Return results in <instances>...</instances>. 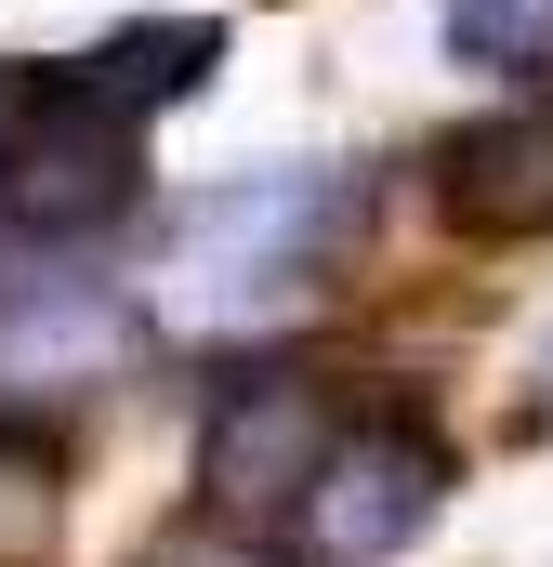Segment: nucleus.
Masks as SVG:
<instances>
[{
	"label": "nucleus",
	"instance_id": "nucleus-1",
	"mask_svg": "<svg viewBox=\"0 0 553 567\" xmlns=\"http://www.w3.org/2000/svg\"><path fill=\"white\" fill-rule=\"evenodd\" d=\"M225 66L211 13H145L93 53H0V251L80 265L145 212V133Z\"/></svg>",
	"mask_w": 553,
	"mask_h": 567
},
{
	"label": "nucleus",
	"instance_id": "nucleus-2",
	"mask_svg": "<svg viewBox=\"0 0 553 567\" xmlns=\"http://www.w3.org/2000/svg\"><path fill=\"white\" fill-rule=\"evenodd\" d=\"M369 212H383V172H369V158H303V172H251V185L198 198V212H185L198 303L276 317V303L330 290V265L369 238Z\"/></svg>",
	"mask_w": 553,
	"mask_h": 567
},
{
	"label": "nucleus",
	"instance_id": "nucleus-3",
	"mask_svg": "<svg viewBox=\"0 0 553 567\" xmlns=\"http://www.w3.org/2000/svg\"><path fill=\"white\" fill-rule=\"evenodd\" d=\"M448 435L421 423V410H356V423L330 435V462L303 475V502L276 515L290 528V567H396L448 515Z\"/></svg>",
	"mask_w": 553,
	"mask_h": 567
},
{
	"label": "nucleus",
	"instance_id": "nucleus-4",
	"mask_svg": "<svg viewBox=\"0 0 553 567\" xmlns=\"http://www.w3.org/2000/svg\"><path fill=\"white\" fill-rule=\"evenodd\" d=\"M343 423H356V410H343L330 370H303V357H251V370H225L211 410H198V515L276 528V515L303 502V475L330 462V435H343Z\"/></svg>",
	"mask_w": 553,
	"mask_h": 567
},
{
	"label": "nucleus",
	"instance_id": "nucleus-5",
	"mask_svg": "<svg viewBox=\"0 0 553 567\" xmlns=\"http://www.w3.org/2000/svg\"><path fill=\"white\" fill-rule=\"evenodd\" d=\"M421 198L461 238H488V251L553 238V80H514L501 106H474L461 133H435L421 145Z\"/></svg>",
	"mask_w": 553,
	"mask_h": 567
},
{
	"label": "nucleus",
	"instance_id": "nucleus-6",
	"mask_svg": "<svg viewBox=\"0 0 553 567\" xmlns=\"http://www.w3.org/2000/svg\"><path fill=\"white\" fill-rule=\"evenodd\" d=\"M80 515V435L53 410H0V567H53Z\"/></svg>",
	"mask_w": 553,
	"mask_h": 567
},
{
	"label": "nucleus",
	"instance_id": "nucleus-7",
	"mask_svg": "<svg viewBox=\"0 0 553 567\" xmlns=\"http://www.w3.org/2000/svg\"><path fill=\"white\" fill-rule=\"evenodd\" d=\"M435 40H448V66H474V80H553V0H448L435 13Z\"/></svg>",
	"mask_w": 553,
	"mask_h": 567
},
{
	"label": "nucleus",
	"instance_id": "nucleus-8",
	"mask_svg": "<svg viewBox=\"0 0 553 567\" xmlns=\"http://www.w3.org/2000/svg\"><path fill=\"white\" fill-rule=\"evenodd\" d=\"M145 567H290L276 555V528H238V515H198V528H171Z\"/></svg>",
	"mask_w": 553,
	"mask_h": 567
}]
</instances>
